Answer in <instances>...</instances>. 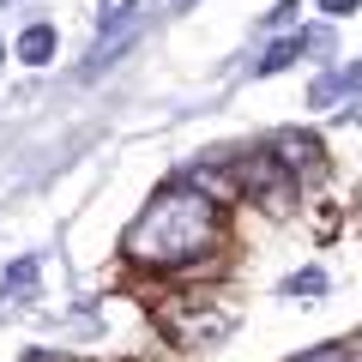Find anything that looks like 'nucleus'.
Here are the masks:
<instances>
[{
  "label": "nucleus",
  "instance_id": "obj_4",
  "mask_svg": "<svg viewBox=\"0 0 362 362\" xmlns=\"http://www.w3.org/2000/svg\"><path fill=\"white\" fill-rule=\"evenodd\" d=\"M49 54H54V30L49 25H30L25 37H18V61H25V66H42Z\"/></svg>",
  "mask_w": 362,
  "mask_h": 362
},
{
  "label": "nucleus",
  "instance_id": "obj_5",
  "mask_svg": "<svg viewBox=\"0 0 362 362\" xmlns=\"http://www.w3.org/2000/svg\"><path fill=\"white\" fill-rule=\"evenodd\" d=\"M302 49H308V37H284V42H272V54H266V61H254V73H284V66L296 61Z\"/></svg>",
  "mask_w": 362,
  "mask_h": 362
},
{
  "label": "nucleus",
  "instance_id": "obj_2",
  "mask_svg": "<svg viewBox=\"0 0 362 362\" xmlns=\"http://www.w3.org/2000/svg\"><path fill=\"white\" fill-rule=\"evenodd\" d=\"M230 326H235V308L218 302V296H211V302L206 296H175L163 308V332L175 338V344H187V350H194V344H218Z\"/></svg>",
  "mask_w": 362,
  "mask_h": 362
},
{
  "label": "nucleus",
  "instance_id": "obj_1",
  "mask_svg": "<svg viewBox=\"0 0 362 362\" xmlns=\"http://www.w3.org/2000/svg\"><path fill=\"white\" fill-rule=\"evenodd\" d=\"M218 211L223 206L211 194H199L194 181H175V187H163V194L133 218L121 254H127L133 266H157V272L194 266V259L218 242Z\"/></svg>",
  "mask_w": 362,
  "mask_h": 362
},
{
  "label": "nucleus",
  "instance_id": "obj_9",
  "mask_svg": "<svg viewBox=\"0 0 362 362\" xmlns=\"http://www.w3.org/2000/svg\"><path fill=\"white\" fill-rule=\"evenodd\" d=\"M320 13H332V18H344V13H356V0H320Z\"/></svg>",
  "mask_w": 362,
  "mask_h": 362
},
{
  "label": "nucleus",
  "instance_id": "obj_3",
  "mask_svg": "<svg viewBox=\"0 0 362 362\" xmlns=\"http://www.w3.org/2000/svg\"><path fill=\"white\" fill-rule=\"evenodd\" d=\"M278 163L284 169H320V139L314 133H278Z\"/></svg>",
  "mask_w": 362,
  "mask_h": 362
},
{
  "label": "nucleus",
  "instance_id": "obj_7",
  "mask_svg": "<svg viewBox=\"0 0 362 362\" xmlns=\"http://www.w3.org/2000/svg\"><path fill=\"white\" fill-rule=\"evenodd\" d=\"M30 278H37V266H30V259H25V266H18V272H6V290H30Z\"/></svg>",
  "mask_w": 362,
  "mask_h": 362
},
{
  "label": "nucleus",
  "instance_id": "obj_8",
  "mask_svg": "<svg viewBox=\"0 0 362 362\" xmlns=\"http://www.w3.org/2000/svg\"><path fill=\"white\" fill-rule=\"evenodd\" d=\"M302 362H344V344H320V350H308Z\"/></svg>",
  "mask_w": 362,
  "mask_h": 362
},
{
  "label": "nucleus",
  "instance_id": "obj_10",
  "mask_svg": "<svg viewBox=\"0 0 362 362\" xmlns=\"http://www.w3.org/2000/svg\"><path fill=\"white\" fill-rule=\"evenodd\" d=\"M25 362H61V356H42V350H37V356H25Z\"/></svg>",
  "mask_w": 362,
  "mask_h": 362
},
{
  "label": "nucleus",
  "instance_id": "obj_6",
  "mask_svg": "<svg viewBox=\"0 0 362 362\" xmlns=\"http://www.w3.org/2000/svg\"><path fill=\"white\" fill-rule=\"evenodd\" d=\"M133 6H139V0H103V6H97V18H103V25H109V18H127Z\"/></svg>",
  "mask_w": 362,
  "mask_h": 362
}]
</instances>
